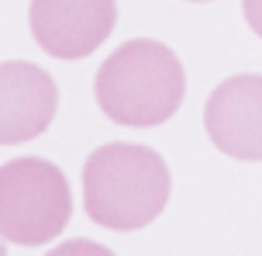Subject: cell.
Instances as JSON below:
<instances>
[{
	"instance_id": "9",
	"label": "cell",
	"mask_w": 262,
	"mask_h": 256,
	"mask_svg": "<svg viewBox=\"0 0 262 256\" xmlns=\"http://www.w3.org/2000/svg\"><path fill=\"white\" fill-rule=\"evenodd\" d=\"M0 256H7V249H4V243H0Z\"/></svg>"
},
{
	"instance_id": "1",
	"label": "cell",
	"mask_w": 262,
	"mask_h": 256,
	"mask_svg": "<svg viewBox=\"0 0 262 256\" xmlns=\"http://www.w3.org/2000/svg\"><path fill=\"white\" fill-rule=\"evenodd\" d=\"M169 166L148 146L107 142L83 163V204L90 222L111 232L152 225L169 201Z\"/></svg>"
},
{
	"instance_id": "6",
	"label": "cell",
	"mask_w": 262,
	"mask_h": 256,
	"mask_svg": "<svg viewBox=\"0 0 262 256\" xmlns=\"http://www.w3.org/2000/svg\"><path fill=\"white\" fill-rule=\"evenodd\" d=\"M59 87L35 63H0V146L38 139L55 118Z\"/></svg>"
},
{
	"instance_id": "2",
	"label": "cell",
	"mask_w": 262,
	"mask_h": 256,
	"mask_svg": "<svg viewBox=\"0 0 262 256\" xmlns=\"http://www.w3.org/2000/svg\"><path fill=\"white\" fill-rule=\"evenodd\" d=\"M93 94L114 125L156 128L180 111L186 73L169 45L156 38H131L97 69Z\"/></svg>"
},
{
	"instance_id": "7",
	"label": "cell",
	"mask_w": 262,
	"mask_h": 256,
	"mask_svg": "<svg viewBox=\"0 0 262 256\" xmlns=\"http://www.w3.org/2000/svg\"><path fill=\"white\" fill-rule=\"evenodd\" d=\"M45 256H114V253L100 243H90V239H69V243L55 246L52 253H45Z\"/></svg>"
},
{
	"instance_id": "8",
	"label": "cell",
	"mask_w": 262,
	"mask_h": 256,
	"mask_svg": "<svg viewBox=\"0 0 262 256\" xmlns=\"http://www.w3.org/2000/svg\"><path fill=\"white\" fill-rule=\"evenodd\" d=\"M242 11H245V21H249V28L262 38V0H242Z\"/></svg>"
},
{
	"instance_id": "5",
	"label": "cell",
	"mask_w": 262,
	"mask_h": 256,
	"mask_svg": "<svg viewBox=\"0 0 262 256\" xmlns=\"http://www.w3.org/2000/svg\"><path fill=\"white\" fill-rule=\"evenodd\" d=\"M204 128L224 156L262 163V76L242 73L207 97Z\"/></svg>"
},
{
	"instance_id": "4",
	"label": "cell",
	"mask_w": 262,
	"mask_h": 256,
	"mask_svg": "<svg viewBox=\"0 0 262 256\" xmlns=\"http://www.w3.org/2000/svg\"><path fill=\"white\" fill-rule=\"evenodd\" d=\"M31 35L55 59H86L118 25L114 0H31Z\"/></svg>"
},
{
	"instance_id": "3",
	"label": "cell",
	"mask_w": 262,
	"mask_h": 256,
	"mask_svg": "<svg viewBox=\"0 0 262 256\" xmlns=\"http://www.w3.org/2000/svg\"><path fill=\"white\" fill-rule=\"evenodd\" d=\"M73 194L49 160L21 156L0 166V235L14 246H45L69 225Z\"/></svg>"
},
{
	"instance_id": "10",
	"label": "cell",
	"mask_w": 262,
	"mask_h": 256,
	"mask_svg": "<svg viewBox=\"0 0 262 256\" xmlns=\"http://www.w3.org/2000/svg\"><path fill=\"white\" fill-rule=\"evenodd\" d=\"M193 4H204V0H193Z\"/></svg>"
}]
</instances>
